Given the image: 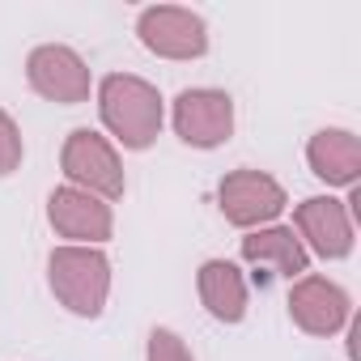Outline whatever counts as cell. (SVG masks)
Listing matches in <instances>:
<instances>
[{"label": "cell", "mask_w": 361, "mask_h": 361, "mask_svg": "<svg viewBox=\"0 0 361 361\" xmlns=\"http://www.w3.org/2000/svg\"><path fill=\"white\" fill-rule=\"evenodd\" d=\"M26 81H30V90H35L39 98L60 102V106H77V102H85L90 90H94L90 64H85L73 47H64V43H43V47H35L30 60H26Z\"/></svg>", "instance_id": "7"}, {"label": "cell", "mask_w": 361, "mask_h": 361, "mask_svg": "<svg viewBox=\"0 0 361 361\" xmlns=\"http://www.w3.org/2000/svg\"><path fill=\"white\" fill-rule=\"evenodd\" d=\"M289 319L306 331V336H336L348 327L353 319V302L348 293L327 281V276H298L289 285Z\"/></svg>", "instance_id": "10"}, {"label": "cell", "mask_w": 361, "mask_h": 361, "mask_svg": "<svg viewBox=\"0 0 361 361\" xmlns=\"http://www.w3.org/2000/svg\"><path fill=\"white\" fill-rule=\"evenodd\" d=\"M136 39L161 60H200L209 51V26L200 13L178 5H153L136 18Z\"/></svg>", "instance_id": "5"}, {"label": "cell", "mask_w": 361, "mask_h": 361, "mask_svg": "<svg viewBox=\"0 0 361 361\" xmlns=\"http://www.w3.org/2000/svg\"><path fill=\"white\" fill-rule=\"evenodd\" d=\"M289 196L264 170H230L217 188V209L238 230H264L285 213Z\"/></svg>", "instance_id": "4"}, {"label": "cell", "mask_w": 361, "mask_h": 361, "mask_svg": "<svg viewBox=\"0 0 361 361\" xmlns=\"http://www.w3.org/2000/svg\"><path fill=\"white\" fill-rule=\"evenodd\" d=\"M26 157V145H22V128L13 123L9 111H0V178L13 174Z\"/></svg>", "instance_id": "14"}, {"label": "cell", "mask_w": 361, "mask_h": 361, "mask_svg": "<svg viewBox=\"0 0 361 361\" xmlns=\"http://www.w3.org/2000/svg\"><path fill=\"white\" fill-rule=\"evenodd\" d=\"M174 136L192 149H217L234 136V98L226 90H183L170 106Z\"/></svg>", "instance_id": "6"}, {"label": "cell", "mask_w": 361, "mask_h": 361, "mask_svg": "<svg viewBox=\"0 0 361 361\" xmlns=\"http://www.w3.org/2000/svg\"><path fill=\"white\" fill-rule=\"evenodd\" d=\"M145 361H196L188 353V344L178 340L170 327H153L149 331V348H145Z\"/></svg>", "instance_id": "15"}, {"label": "cell", "mask_w": 361, "mask_h": 361, "mask_svg": "<svg viewBox=\"0 0 361 361\" xmlns=\"http://www.w3.org/2000/svg\"><path fill=\"white\" fill-rule=\"evenodd\" d=\"M298 243L306 247V255H323V259H348L353 255V209L336 196H310L293 209V226Z\"/></svg>", "instance_id": "8"}, {"label": "cell", "mask_w": 361, "mask_h": 361, "mask_svg": "<svg viewBox=\"0 0 361 361\" xmlns=\"http://www.w3.org/2000/svg\"><path fill=\"white\" fill-rule=\"evenodd\" d=\"M98 115L106 123V132L123 145V149H149L161 136L166 123V102L157 94V85H149L145 77L132 73H111L98 85Z\"/></svg>", "instance_id": "1"}, {"label": "cell", "mask_w": 361, "mask_h": 361, "mask_svg": "<svg viewBox=\"0 0 361 361\" xmlns=\"http://www.w3.org/2000/svg\"><path fill=\"white\" fill-rule=\"evenodd\" d=\"M47 281L68 314L98 319L111 298V259L102 247H56L47 255Z\"/></svg>", "instance_id": "2"}, {"label": "cell", "mask_w": 361, "mask_h": 361, "mask_svg": "<svg viewBox=\"0 0 361 361\" xmlns=\"http://www.w3.org/2000/svg\"><path fill=\"white\" fill-rule=\"evenodd\" d=\"M243 259L251 268H272L285 281H298L310 272V255L298 243V234L289 226H264V230H247V238L238 243Z\"/></svg>", "instance_id": "12"}, {"label": "cell", "mask_w": 361, "mask_h": 361, "mask_svg": "<svg viewBox=\"0 0 361 361\" xmlns=\"http://www.w3.org/2000/svg\"><path fill=\"white\" fill-rule=\"evenodd\" d=\"M306 161L314 178H323L327 188H357L361 178V140L348 128H323L306 145Z\"/></svg>", "instance_id": "11"}, {"label": "cell", "mask_w": 361, "mask_h": 361, "mask_svg": "<svg viewBox=\"0 0 361 361\" xmlns=\"http://www.w3.org/2000/svg\"><path fill=\"white\" fill-rule=\"evenodd\" d=\"M47 221L60 238H68V247H102L115 234L111 204L68 183L47 196Z\"/></svg>", "instance_id": "9"}, {"label": "cell", "mask_w": 361, "mask_h": 361, "mask_svg": "<svg viewBox=\"0 0 361 361\" xmlns=\"http://www.w3.org/2000/svg\"><path fill=\"white\" fill-rule=\"evenodd\" d=\"M196 289H200L204 310L217 323H243L247 319L251 293H247V276L238 272V264H230V259H204L200 276H196Z\"/></svg>", "instance_id": "13"}, {"label": "cell", "mask_w": 361, "mask_h": 361, "mask_svg": "<svg viewBox=\"0 0 361 361\" xmlns=\"http://www.w3.org/2000/svg\"><path fill=\"white\" fill-rule=\"evenodd\" d=\"M60 170L68 178V188H81L98 200H119L123 188H128V178H123V161L115 153V145L90 128H77L68 132L64 149H60Z\"/></svg>", "instance_id": "3"}]
</instances>
